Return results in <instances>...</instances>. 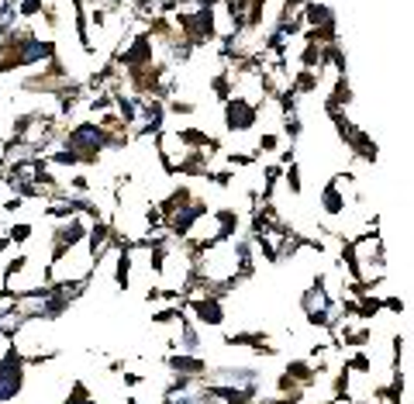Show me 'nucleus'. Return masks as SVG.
I'll list each match as a JSON object with an SVG mask.
<instances>
[{
	"instance_id": "obj_2",
	"label": "nucleus",
	"mask_w": 414,
	"mask_h": 404,
	"mask_svg": "<svg viewBox=\"0 0 414 404\" xmlns=\"http://www.w3.org/2000/svg\"><path fill=\"white\" fill-rule=\"evenodd\" d=\"M194 311H197V318L204 325H221L225 322V308L214 301V297H201V301H194Z\"/></svg>"
},
{
	"instance_id": "obj_1",
	"label": "nucleus",
	"mask_w": 414,
	"mask_h": 404,
	"mask_svg": "<svg viewBox=\"0 0 414 404\" xmlns=\"http://www.w3.org/2000/svg\"><path fill=\"white\" fill-rule=\"evenodd\" d=\"M252 121H256V108H252V104H245L242 97H235L232 104H228V128L245 132V128H252Z\"/></svg>"
}]
</instances>
